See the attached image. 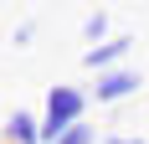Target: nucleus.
<instances>
[{"mask_svg": "<svg viewBox=\"0 0 149 144\" xmlns=\"http://www.w3.org/2000/svg\"><path fill=\"white\" fill-rule=\"evenodd\" d=\"M88 118V87L77 82H57L46 87V103H41V144H52L57 134H67L72 124Z\"/></svg>", "mask_w": 149, "mask_h": 144, "instance_id": "1", "label": "nucleus"}, {"mask_svg": "<svg viewBox=\"0 0 149 144\" xmlns=\"http://www.w3.org/2000/svg\"><path fill=\"white\" fill-rule=\"evenodd\" d=\"M144 87V72L139 67H113V72H98L88 87V103H98V108H118V103H129Z\"/></svg>", "mask_w": 149, "mask_h": 144, "instance_id": "2", "label": "nucleus"}, {"mask_svg": "<svg viewBox=\"0 0 149 144\" xmlns=\"http://www.w3.org/2000/svg\"><path fill=\"white\" fill-rule=\"evenodd\" d=\"M31 41H36V21H21V26L10 31V46L21 52V46H31Z\"/></svg>", "mask_w": 149, "mask_h": 144, "instance_id": "7", "label": "nucleus"}, {"mask_svg": "<svg viewBox=\"0 0 149 144\" xmlns=\"http://www.w3.org/2000/svg\"><path fill=\"white\" fill-rule=\"evenodd\" d=\"M0 139H5V144H41V113H31V108H10Z\"/></svg>", "mask_w": 149, "mask_h": 144, "instance_id": "4", "label": "nucleus"}, {"mask_svg": "<svg viewBox=\"0 0 149 144\" xmlns=\"http://www.w3.org/2000/svg\"><path fill=\"white\" fill-rule=\"evenodd\" d=\"M52 144H103V134H98V129L88 124V118H82V124H72L67 134H57Z\"/></svg>", "mask_w": 149, "mask_h": 144, "instance_id": "6", "label": "nucleus"}, {"mask_svg": "<svg viewBox=\"0 0 149 144\" xmlns=\"http://www.w3.org/2000/svg\"><path fill=\"white\" fill-rule=\"evenodd\" d=\"M103 144H149V139H139V134H103Z\"/></svg>", "mask_w": 149, "mask_h": 144, "instance_id": "8", "label": "nucleus"}, {"mask_svg": "<svg viewBox=\"0 0 149 144\" xmlns=\"http://www.w3.org/2000/svg\"><path fill=\"white\" fill-rule=\"evenodd\" d=\"M108 36H113V15H108V10H93L88 21H82V41H88V46H103Z\"/></svg>", "mask_w": 149, "mask_h": 144, "instance_id": "5", "label": "nucleus"}, {"mask_svg": "<svg viewBox=\"0 0 149 144\" xmlns=\"http://www.w3.org/2000/svg\"><path fill=\"white\" fill-rule=\"evenodd\" d=\"M129 52H134V36H129V31H113L103 46H88V52H82V67H88V72H113V67H129Z\"/></svg>", "mask_w": 149, "mask_h": 144, "instance_id": "3", "label": "nucleus"}]
</instances>
